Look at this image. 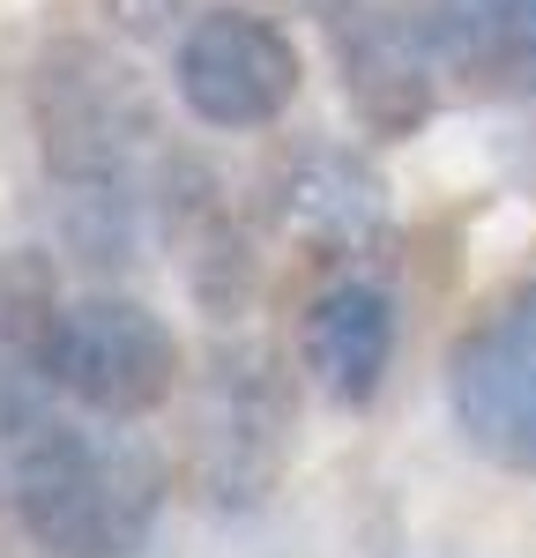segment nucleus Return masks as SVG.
I'll return each instance as SVG.
<instances>
[{
	"mask_svg": "<svg viewBox=\"0 0 536 558\" xmlns=\"http://www.w3.org/2000/svg\"><path fill=\"white\" fill-rule=\"evenodd\" d=\"M299 402L268 343H217L209 373L194 387V492L209 514H261L291 470Z\"/></svg>",
	"mask_w": 536,
	"mask_h": 558,
	"instance_id": "7ed1b4c3",
	"label": "nucleus"
},
{
	"mask_svg": "<svg viewBox=\"0 0 536 558\" xmlns=\"http://www.w3.org/2000/svg\"><path fill=\"white\" fill-rule=\"evenodd\" d=\"M60 268L38 246H15L0 254V454H15V439L52 417L45 395H52V373H45V350H52V328H60Z\"/></svg>",
	"mask_w": 536,
	"mask_h": 558,
	"instance_id": "9d476101",
	"label": "nucleus"
},
{
	"mask_svg": "<svg viewBox=\"0 0 536 558\" xmlns=\"http://www.w3.org/2000/svg\"><path fill=\"white\" fill-rule=\"evenodd\" d=\"M306 83L299 45L276 15L254 8H202L172 45V89L179 105L217 134H261L291 112Z\"/></svg>",
	"mask_w": 536,
	"mask_h": 558,
	"instance_id": "423d86ee",
	"label": "nucleus"
},
{
	"mask_svg": "<svg viewBox=\"0 0 536 558\" xmlns=\"http://www.w3.org/2000/svg\"><path fill=\"white\" fill-rule=\"evenodd\" d=\"M447 417L491 470L536 476V276L491 299L447 350Z\"/></svg>",
	"mask_w": 536,
	"mask_h": 558,
	"instance_id": "39448f33",
	"label": "nucleus"
},
{
	"mask_svg": "<svg viewBox=\"0 0 536 558\" xmlns=\"http://www.w3.org/2000/svg\"><path fill=\"white\" fill-rule=\"evenodd\" d=\"M276 8H291V15H320V23H328V15L351 8V0H276Z\"/></svg>",
	"mask_w": 536,
	"mask_h": 558,
	"instance_id": "ddd939ff",
	"label": "nucleus"
},
{
	"mask_svg": "<svg viewBox=\"0 0 536 558\" xmlns=\"http://www.w3.org/2000/svg\"><path fill=\"white\" fill-rule=\"evenodd\" d=\"M447 68H529L536 75V0H425Z\"/></svg>",
	"mask_w": 536,
	"mask_h": 558,
	"instance_id": "9b49d317",
	"label": "nucleus"
},
{
	"mask_svg": "<svg viewBox=\"0 0 536 558\" xmlns=\"http://www.w3.org/2000/svg\"><path fill=\"white\" fill-rule=\"evenodd\" d=\"M97 8H105V23L127 31V38H172V31H186V23L202 15V0H97Z\"/></svg>",
	"mask_w": 536,
	"mask_h": 558,
	"instance_id": "f8f14e48",
	"label": "nucleus"
},
{
	"mask_svg": "<svg viewBox=\"0 0 536 558\" xmlns=\"http://www.w3.org/2000/svg\"><path fill=\"white\" fill-rule=\"evenodd\" d=\"M165 492V454L112 417H38L8 454V507L45 558H142Z\"/></svg>",
	"mask_w": 536,
	"mask_h": 558,
	"instance_id": "f03ea898",
	"label": "nucleus"
},
{
	"mask_svg": "<svg viewBox=\"0 0 536 558\" xmlns=\"http://www.w3.org/2000/svg\"><path fill=\"white\" fill-rule=\"evenodd\" d=\"M52 395H68L83 417H112L134 425L157 402H172L179 387V336L157 305L120 299V291H89V299L60 305V328L45 350Z\"/></svg>",
	"mask_w": 536,
	"mask_h": 558,
	"instance_id": "20e7f679",
	"label": "nucleus"
},
{
	"mask_svg": "<svg viewBox=\"0 0 536 558\" xmlns=\"http://www.w3.org/2000/svg\"><path fill=\"white\" fill-rule=\"evenodd\" d=\"M31 134L60 254H75L97 276L134 268L172 165L142 75L97 38H52L31 68Z\"/></svg>",
	"mask_w": 536,
	"mask_h": 558,
	"instance_id": "f257e3e1",
	"label": "nucleus"
},
{
	"mask_svg": "<svg viewBox=\"0 0 536 558\" xmlns=\"http://www.w3.org/2000/svg\"><path fill=\"white\" fill-rule=\"evenodd\" d=\"M328 45H336L343 105L373 142H410L433 128L447 52L433 38L425 0H351L328 15Z\"/></svg>",
	"mask_w": 536,
	"mask_h": 558,
	"instance_id": "0eeeda50",
	"label": "nucleus"
},
{
	"mask_svg": "<svg viewBox=\"0 0 536 558\" xmlns=\"http://www.w3.org/2000/svg\"><path fill=\"white\" fill-rule=\"evenodd\" d=\"M299 365L320 387V402L336 410H365L388 365H395V299L373 276H343L299 313Z\"/></svg>",
	"mask_w": 536,
	"mask_h": 558,
	"instance_id": "1a4fd4ad",
	"label": "nucleus"
},
{
	"mask_svg": "<svg viewBox=\"0 0 536 558\" xmlns=\"http://www.w3.org/2000/svg\"><path fill=\"white\" fill-rule=\"evenodd\" d=\"M268 216L320 254H365L388 239V179L373 172L365 149L306 134L268 165Z\"/></svg>",
	"mask_w": 536,
	"mask_h": 558,
	"instance_id": "6e6552de",
	"label": "nucleus"
}]
</instances>
